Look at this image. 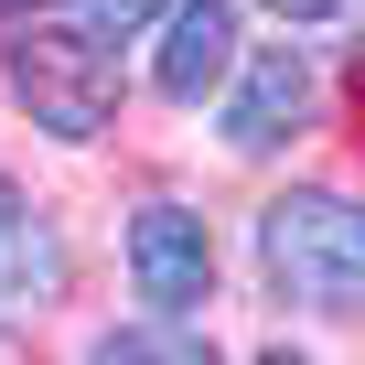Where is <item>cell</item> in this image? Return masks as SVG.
Returning a JSON list of instances; mask_svg holds the SVG:
<instances>
[{"label":"cell","instance_id":"6da1fadb","mask_svg":"<svg viewBox=\"0 0 365 365\" xmlns=\"http://www.w3.org/2000/svg\"><path fill=\"white\" fill-rule=\"evenodd\" d=\"M258 269H269V290L279 301H301V312H365V205H344V194H279L269 215H258Z\"/></svg>","mask_w":365,"mask_h":365},{"label":"cell","instance_id":"7a4b0ae2","mask_svg":"<svg viewBox=\"0 0 365 365\" xmlns=\"http://www.w3.org/2000/svg\"><path fill=\"white\" fill-rule=\"evenodd\" d=\"M11 97L54 140H97L118 118V54L76 22H33V33H11Z\"/></svg>","mask_w":365,"mask_h":365},{"label":"cell","instance_id":"3957f363","mask_svg":"<svg viewBox=\"0 0 365 365\" xmlns=\"http://www.w3.org/2000/svg\"><path fill=\"white\" fill-rule=\"evenodd\" d=\"M129 279H140L150 312H194V301L215 290V237H205V215L140 205V215H129Z\"/></svg>","mask_w":365,"mask_h":365},{"label":"cell","instance_id":"277c9868","mask_svg":"<svg viewBox=\"0 0 365 365\" xmlns=\"http://www.w3.org/2000/svg\"><path fill=\"white\" fill-rule=\"evenodd\" d=\"M312 108H322V76H312V54H247V76H237V97H226V150H279V140H301L312 129Z\"/></svg>","mask_w":365,"mask_h":365},{"label":"cell","instance_id":"5b68a950","mask_svg":"<svg viewBox=\"0 0 365 365\" xmlns=\"http://www.w3.org/2000/svg\"><path fill=\"white\" fill-rule=\"evenodd\" d=\"M226 76H237V0H182L172 33H161V97L194 108V97L226 86Z\"/></svg>","mask_w":365,"mask_h":365},{"label":"cell","instance_id":"8992f818","mask_svg":"<svg viewBox=\"0 0 365 365\" xmlns=\"http://www.w3.org/2000/svg\"><path fill=\"white\" fill-rule=\"evenodd\" d=\"M54 290H65V247H54V226L33 215L22 182H0V301L33 312V301H54Z\"/></svg>","mask_w":365,"mask_h":365},{"label":"cell","instance_id":"52a82bcc","mask_svg":"<svg viewBox=\"0 0 365 365\" xmlns=\"http://www.w3.org/2000/svg\"><path fill=\"white\" fill-rule=\"evenodd\" d=\"M86 365H226L194 322H129V333H108Z\"/></svg>","mask_w":365,"mask_h":365},{"label":"cell","instance_id":"ba28073f","mask_svg":"<svg viewBox=\"0 0 365 365\" xmlns=\"http://www.w3.org/2000/svg\"><path fill=\"white\" fill-rule=\"evenodd\" d=\"M150 11H161V0H76V33H97V43H129Z\"/></svg>","mask_w":365,"mask_h":365},{"label":"cell","instance_id":"9c48e42d","mask_svg":"<svg viewBox=\"0 0 365 365\" xmlns=\"http://www.w3.org/2000/svg\"><path fill=\"white\" fill-rule=\"evenodd\" d=\"M269 11H290V22H333V11H354V0H269Z\"/></svg>","mask_w":365,"mask_h":365},{"label":"cell","instance_id":"30bf717a","mask_svg":"<svg viewBox=\"0 0 365 365\" xmlns=\"http://www.w3.org/2000/svg\"><path fill=\"white\" fill-rule=\"evenodd\" d=\"M258 365H312V354H290V344H279V354H258Z\"/></svg>","mask_w":365,"mask_h":365},{"label":"cell","instance_id":"8fae6325","mask_svg":"<svg viewBox=\"0 0 365 365\" xmlns=\"http://www.w3.org/2000/svg\"><path fill=\"white\" fill-rule=\"evenodd\" d=\"M0 11H22V0H0Z\"/></svg>","mask_w":365,"mask_h":365}]
</instances>
